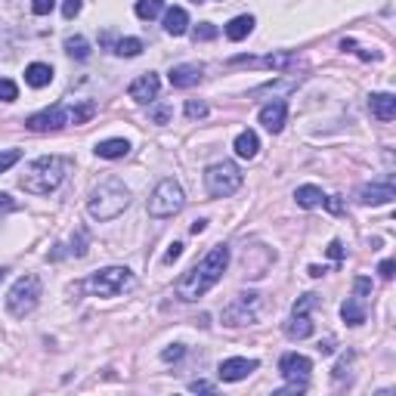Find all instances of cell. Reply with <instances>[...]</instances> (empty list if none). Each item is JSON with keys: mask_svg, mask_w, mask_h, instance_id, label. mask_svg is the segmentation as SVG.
<instances>
[{"mask_svg": "<svg viewBox=\"0 0 396 396\" xmlns=\"http://www.w3.org/2000/svg\"><path fill=\"white\" fill-rule=\"evenodd\" d=\"M136 19H143V22H152L155 16H161L164 12V0H136Z\"/></svg>", "mask_w": 396, "mask_h": 396, "instance_id": "26", "label": "cell"}, {"mask_svg": "<svg viewBox=\"0 0 396 396\" xmlns=\"http://www.w3.org/2000/svg\"><path fill=\"white\" fill-rule=\"evenodd\" d=\"M158 90H161V81H158V75H155V71H146V75H140L134 84H130L127 93H130V99H134V102L149 105V102H155Z\"/></svg>", "mask_w": 396, "mask_h": 396, "instance_id": "14", "label": "cell"}, {"mask_svg": "<svg viewBox=\"0 0 396 396\" xmlns=\"http://www.w3.org/2000/svg\"><path fill=\"white\" fill-rule=\"evenodd\" d=\"M257 316H260V294L242 291L226 309H223V325H229V328L251 325V322H257Z\"/></svg>", "mask_w": 396, "mask_h": 396, "instance_id": "8", "label": "cell"}, {"mask_svg": "<svg viewBox=\"0 0 396 396\" xmlns=\"http://www.w3.org/2000/svg\"><path fill=\"white\" fill-rule=\"evenodd\" d=\"M22 158V152L19 149H6V152H0V174H6V170L12 168V164Z\"/></svg>", "mask_w": 396, "mask_h": 396, "instance_id": "33", "label": "cell"}, {"mask_svg": "<svg viewBox=\"0 0 396 396\" xmlns=\"http://www.w3.org/2000/svg\"><path fill=\"white\" fill-rule=\"evenodd\" d=\"M127 152H130V143L124 140V136H111V140L96 143V155L105 158V161H118V158H124Z\"/></svg>", "mask_w": 396, "mask_h": 396, "instance_id": "19", "label": "cell"}, {"mask_svg": "<svg viewBox=\"0 0 396 396\" xmlns=\"http://www.w3.org/2000/svg\"><path fill=\"white\" fill-rule=\"evenodd\" d=\"M53 6H56V0H31V12L35 16H50Z\"/></svg>", "mask_w": 396, "mask_h": 396, "instance_id": "36", "label": "cell"}, {"mask_svg": "<svg viewBox=\"0 0 396 396\" xmlns=\"http://www.w3.org/2000/svg\"><path fill=\"white\" fill-rule=\"evenodd\" d=\"M294 62H297V59L291 56V53H269V56H263V59H254V56H235V59H229V65H248V69H273V71H285V69H291Z\"/></svg>", "mask_w": 396, "mask_h": 396, "instance_id": "11", "label": "cell"}, {"mask_svg": "<svg viewBox=\"0 0 396 396\" xmlns=\"http://www.w3.org/2000/svg\"><path fill=\"white\" fill-rule=\"evenodd\" d=\"M50 81H53V69H50V65H44V62H31L28 69H25V84H28V87L41 90V87H47Z\"/></svg>", "mask_w": 396, "mask_h": 396, "instance_id": "20", "label": "cell"}, {"mask_svg": "<svg viewBox=\"0 0 396 396\" xmlns=\"http://www.w3.org/2000/svg\"><path fill=\"white\" fill-rule=\"evenodd\" d=\"M204 115H208V105L198 102V99H189L186 102V118H192L195 121V118H204Z\"/></svg>", "mask_w": 396, "mask_h": 396, "instance_id": "34", "label": "cell"}, {"mask_svg": "<svg viewBox=\"0 0 396 396\" xmlns=\"http://www.w3.org/2000/svg\"><path fill=\"white\" fill-rule=\"evenodd\" d=\"M285 118H288L285 99H273V102H267L260 109V124L269 130V134H279V130L285 127Z\"/></svg>", "mask_w": 396, "mask_h": 396, "instance_id": "15", "label": "cell"}, {"mask_svg": "<svg viewBox=\"0 0 396 396\" xmlns=\"http://www.w3.org/2000/svg\"><path fill=\"white\" fill-rule=\"evenodd\" d=\"M78 12H81V0H65L62 3V16L65 19H75Z\"/></svg>", "mask_w": 396, "mask_h": 396, "instance_id": "40", "label": "cell"}, {"mask_svg": "<svg viewBox=\"0 0 396 396\" xmlns=\"http://www.w3.org/2000/svg\"><path fill=\"white\" fill-rule=\"evenodd\" d=\"M152 121H155V124H168L170 121V109H168V105H155V109H152Z\"/></svg>", "mask_w": 396, "mask_h": 396, "instance_id": "38", "label": "cell"}, {"mask_svg": "<svg viewBox=\"0 0 396 396\" xmlns=\"http://www.w3.org/2000/svg\"><path fill=\"white\" fill-rule=\"evenodd\" d=\"M192 3H201V0H192Z\"/></svg>", "mask_w": 396, "mask_h": 396, "instance_id": "50", "label": "cell"}, {"mask_svg": "<svg viewBox=\"0 0 396 396\" xmlns=\"http://www.w3.org/2000/svg\"><path fill=\"white\" fill-rule=\"evenodd\" d=\"M393 198H396L393 180H384V183H366V186L356 189V201H359V204H372V208H378V204H390Z\"/></svg>", "mask_w": 396, "mask_h": 396, "instance_id": "10", "label": "cell"}, {"mask_svg": "<svg viewBox=\"0 0 396 396\" xmlns=\"http://www.w3.org/2000/svg\"><path fill=\"white\" fill-rule=\"evenodd\" d=\"M183 204H186V195H183V186L177 180H161L155 186V192L149 198V214L155 217V220H164V217H174L183 210Z\"/></svg>", "mask_w": 396, "mask_h": 396, "instance_id": "7", "label": "cell"}, {"mask_svg": "<svg viewBox=\"0 0 396 396\" xmlns=\"http://www.w3.org/2000/svg\"><path fill=\"white\" fill-rule=\"evenodd\" d=\"M65 53H69L71 59H90V44L84 41L81 35H75V37L65 41Z\"/></svg>", "mask_w": 396, "mask_h": 396, "instance_id": "27", "label": "cell"}, {"mask_svg": "<svg viewBox=\"0 0 396 396\" xmlns=\"http://www.w3.org/2000/svg\"><path fill=\"white\" fill-rule=\"evenodd\" d=\"M37 303H41V279H37V276H22V279L10 288V294H6V309H10V316H16V319H25Z\"/></svg>", "mask_w": 396, "mask_h": 396, "instance_id": "6", "label": "cell"}, {"mask_svg": "<svg viewBox=\"0 0 396 396\" xmlns=\"http://www.w3.org/2000/svg\"><path fill=\"white\" fill-rule=\"evenodd\" d=\"M115 53H118V56L134 59V56H140V53H143V41H140V37H121V41L115 44Z\"/></svg>", "mask_w": 396, "mask_h": 396, "instance_id": "28", "label": "cell"}, {"mask_svg": "<svg viewBox=\"0 0 396 396\" xmlns=\"http://www.w3.org/2000/svg\"><path fill=\"white\" fill-rule=\"evenodd\" d=\"M294 198H297V204H300V208H319L322 204V189L319 186H297V192H294Z\"/></svg>", "mask_w": 396, "mask_h": 396, "instance_id": "25", "label": "cell"}, {"mask_svg": "<svg viewBox=\"0 0 396 396\" xmlns=\"http://www.w3.org/2000/svg\"><path fill=\"white\" fill-rule=\"evenodd\" d=\"M164 31L174 35V37L186 35L189 31V12L183 10V6H170V10L164 12Z\"/></svg>", "mask_w": 396, "mask_h": 396, "instance_id": "18", "label": "cell"}, {"mask_svg": "<svg viewBox=\"0 0 396 396\" xmlns=\"http://www.w3.org/2000/svg\"><path fill=\"white\" fill-rule=\"evenodd\" d=\"M130 208V189L124 186L121 180H105V183H99V186L90 192L87 198V210H90V217L99 223H105V220H115V217H121L124 210Z\"/></svg>", "mask_w": 396, "mask_h": 396, "instance_id": "3", "label": "cell"}, {"mask_svg": "<svg viewBox=\"0 0 396 396\" xmlns=\"http://www.w3.org/2000/svg\"><path fill=\"white\" fill-rule=\"evenodd\" d=\"M328 269L325 267H309V276H313V279H319V276H325Z\"/></svg>", "mask_w": 396, "mask_h": 396, "instance_id": "48", "label": "cell"}, {"mask_svg": "<svg viewBox=\"0 0 396 396\" xmlns=\"http://www.w3.org/2000/svg\"><path fill=\"white\" fill-rule=\"evenodd\" d=\"M322 204H325L328 214H344V198H341V195H328V198H322Z\"/></svg>", "mask_w": 396, "mask_h": 396, "instance_id": "35", "label": "cell"}, {"mask_svg": "<svg viewBox=\"0 0 396 396\" xmlns=\"http://www.w3.org/2000/svg\"><path fill=\"white\" fill-rule=\"evenodd\" d=\"M93 115H96V105L84 102V105H78V109H69V124H84V121H90Z\"/></svg>", "mask_w": 396, "mask_h": 396, "instance_id": "30", "label": "cell"}, {"mask_svg": "<svg viewBox=\"0 0 396 396\" xmlns=\"http://www.w3.org/2000/svg\"><path fill=\"white\" fill-rule=\"evenodd\" d=\"M189 390H192V393H214L217 387L210 384V381H192V384H189Z\"/></svg>", "mask_w": 396, "mask_h": 396, "instance_id": "41", "label": "cell"}, {"mask_svg": "<svg viewBox=\"0 0 396 396\" xmlns=\"http://www.w3.org/2000/svg\"><path fill=\"white\" fill-rule=\"evenodd\" d=\"M229 267V248L226 245H214L195 267H189L186 273L177 279V297L180 300H198L223 279Z\"/></svg>", "mask_w": 396, "mask_h": 396, "instance_id": "1", "label": "cell"}, {"mask_svg": "<svg viewBox=\"0 0 396 396\" xmlns=\"http://www.w3.org/2000/svg\"><path fill=\"white\" fill-rule=\"evenodd\" d=\"M65 174H69V158L62 155H44L25 168V174L19 177V186L28 195H50L62 186Z\"/></svg>", "mask_w": 396, "mask_h": 396, "instance_id": "2", "label": "cell"}, {"mask_svg": "<svg viewBox=\"0 0 396 396\" xmlns=\"http://www.w3.org/2000/svg\"><path fill=\"white\" fill-rule=\"evenodd\" d=\"M242 170L235 161H217L204 170V189H208L210 198H229L233 192L242 189Z\"/></svg>", "mask_w": 396, "mask_h": 396, "instance_id": "5", "label": "cell"}, {"mask_svg": "<svg viewBox=\"0 0 396 396\" xmlns=\"http://www.w3.org/2000/svg\"><path fill=\"white\" fill-rule=\"evenodd\" d=\"M217 35H220V31H217V25H210V22H201V25H195L192 28L195 41H214Z\"/></svg>", "mask_w": 396, "mask_h": 396, "instance_id": "32", "label": "cell"}, {"mask_svg": "<svg viewBox=\"0 0 396 396\" xmlns=\"http://www.w3.org/2000/svg\"><path fill=\"white\" fill-rule=\"evenodd\" d=\"M257 149H260V140H257L254 130H242V134L235 136V155L239 158H254Z\"/></svg>", "mask_w": 396, "mask_h": 396, "instance_id": "24", "label": "cell"}, {"mask_svg": "<svg viewBox=\"0 0 396 396\" xmlns=\"http://www.w3.org/2000/svg\"><path fill=\"white\" fill-rule=\"evenodd\" d=\"M183 353H186V347L183 344H170L168 350H161V359L164 362H177V359H183Z\"/></svg>", "mask_w": 396, "mask_h": 396, "instance_id": "37", "label": "cell"}, {"mask_svg": "<svg viewBox=\"0 0 396 396\" xmlns=\"http://www.w3.org/2000/svg\"><path fill=\"white\" fill-rule=\"evenodd\" d=\"M328 257H332V260H344V245H341L338 239L328 242Z\"/></svg>", "mask_w": 396, "mask_h": 396, "instance_id": "42", "label": "cell"}, {"mask_svg": "<svg viewBox=\"0 0 396 396\" xmlns=\"http://www.w3.org/2000/svg\"><path fill=\"white\" fill-rule=\"evenodd\" d=\"M316 307H319V294H303L294 300L291 316H309V309H316Z\"/></svg>", "mask_w": 396, "mask_h": 396, "instance_id": "29", "label": "cell"}, {"mask_svg": "<svg viewBox=\"0 0 396 396\" xmlns=\"http://www.w3.org/2000/svg\"><path fill=\"white\" fill-rule=\"evenodd\" d=\"M368 109L378 121H393L396 118V96L393 93H372L368 96Z\"/></svg>", "mask_w": 396, "mask_h": 396, "instance_id": "17", "label": "cell"}, {"mask_svg": "<svg viewBox=\"0 0 396 396\" xmlns=\"http://www.w3.org/2000/svg\"><path fill=\"white\" fill-rule=\"evenodd\" d=\"M319 353H334V338H325V341H322V344H319Z\"/></svg>", "mask_w": 396, "mask_h": 396, "instance_id": "47", "label": "cell"}, {"mask_svg": "<svg viewBox=\"0 0 396 396\" xmlns=\"http://www.w3.org/2000/svg\"><path fill=\"white\" fill-rule=\"evenodd\" d=\"M204 229H208V220H195L192 226H189V233H192V235H201Z\"/></svg>", "mask_w": 396, "mask_h": 396, "instance_id": "46", "label": "cell"}, {"mask_svg": "<svg viewBox=\"0 0 396 396\" xmlns=\"http://www.w3.org/2000/svg\"><path fill=\"white\" fill-rule=\"evenodd\" d=\"M69 124V109L65 105H53V109H44L37 115H31L25 121V127L35 130V134H47V130H62Z\"/></svg>", "mask_w": 396, "mask_h": 396, "instance_id": "9", "label": "cell"}, {"mask_svg": "<svg viewBox=\"0 0 396 396\" xmlns=\"http://www.w3.org/2000/svg\"><path fill=\"white\" fill-rule=\"evenodd\" d=\"M16 208H19V204L12 201L10 195H6V192H0V214H3V210H16Z\"/></svg>", "mask_w": 396, "mask_h": 396, "instance_id": "45", "label": "cell"}, {"mask_svg": "<svg viewBox=\"0 0 396 396\" xmlns=\"http://www.w3.org/2000/svg\"><path fill=\"white\" fill-rule=\"evenodd\" d=\"M393 260H384V263H381V267H378V273H381V279H387V282H390L393 279Z\"/></svg>", "mask_w": 396, "mask_h": 396, "instance_id": "44", "label": "cell"}, {"mask_svg": "<svg viewBox=\"0 0 396 396\" xmlns=\"http://www.w3.org/2000/svg\"><path fill=\"white\" fill-rule=\"evenodd\" d=\"M180 254H183V245H180V242H174V245L168 248V254H164V263H174V260H180Z\"/></svg>", "mask_w": 396, "mask_h": 396, "instance_id": "43", "label": "cell"}, {"mask_svg": "<svg viewBox=\"0 0 396 396\" xmlns=\"http://www.w3.org/2000/svg\"><path fill=\"white\" fill-rule=\"evenodd\" d=\"M6 273H10V269H0V282H3V279H6Z\"/></svg>", "mask_w": 396, "mask_h": 396, "instance_id": "49", "label": "cell"}, {"mask_svg": "<svg viewBox=\"0 0 396 396\" xmlns=\"http://www.w3.org/2000/svg\"><path fill=\"white\" fill-rule=\"evenodd\" d=\"M71 254L75 257L87 254V233H78V242H71Z\"/></svg>", "mask_w": 396, "mask_h": 396, "instance_id": "39", "label": "cell"}, {"mask_svg": "<svg viewBox=\"0 0 396 396\" xmlns=\"http://www.w3.org/2000/svg\"><path fill=\"white\" fill-rule=\"evenodd\" d=\"M341 316H344L347 325H362L366 322V303H362V297H347L344 307H341Z\"/></svg>", "mask_w": 396, "mask_h": 396, "instance_id": "21", "label": "cell"}, {"mask_svg": "<svg viewBox=\"0 0 396 396\" xmlns=\"http://www.w3.org/2000/svg\"><path fill=\"white\" fill-rule=\"evenodd\" d=\"M170 87H180V90H186V87H195L198 81H201V65H192V62H183V65H174L170 69Z\"/></svg>", "mask_w": 396, "mask_h": 396, "instance_id": "16", "label": "cell"}, {"mask_svg": "<svg viewBox=\"0 0 396 396\" xmlns=\"http://www.w3.org/2000/svg\"><path fill=\"white\" fill-rule=\"evenodd\" d=\"M257 366H260L257 359H245V356H233V359H223V362H220L217 375H220V381H226V384H235V381H245L251 372H257Z\"/></svg>", "mask_w": 396, "mask_h": 396, "instance_id": "12", "label": "cell"}, {"mask_svg": "<svg viewBox=\"0 0 396 396\" xmlns=\"http://www.w3.org/2000/svg\"><path fill=\"white\" fill-rule=\"evenodd\" d=\"M19 99V87L10 78H0V102H16Z\"/></svg>", "mask_w": 396, "mask_h": 396, "instance_id": "31", "label": "cell"}, {"mask_svg": "<svg viewBox=\"0 0 396 396\" xmlns=\"http://www.w3.org/2000/svg\"><path fill=\"white\" fill-rule=\"evenodd\" d=\"M285 334L291 341H303L313 334V322H309V316H291V319L285 322Z\"/></svg>", "mask_w": 396, "mask_h": 396, "instance_id": "23", "label": "cell"}, {"mask_svg": "<svg viewBox=\"0 0 396 396\" xmlns=\"http://www.w3.org/2000/svg\"><path fill=\"white\" fill-rule=\"evenodd\" d=\"M75 288H87L93 297H115V294L127 291V288H134V273L127 267H105Z\"/></svg>", "mask_w": 396, "mask_h": 396, "instance_id": "4", "label": "cell"}, {"mask_svg": "<svg viewBox=\"0 0 396 396\" xmlns=\"http://www.w3.org/2000/svg\"><path fill=\"white\" fill-rule=\"evenodd\" d=\"M279 372L285 381H309V372H313V362L309 356H300V353H285L279 359Z\"/></svg>", "mask_w": 396, "mask_h": 396, "instance_id": "13", "label": "cell"}, {"mask_svg": "<svg viewBox=\"0 0 396 396\" xmlns=\"http://www.w3.org/2000/svg\"><path fill=\"white\" fill-rule=\"evenodd\" d=\"M251 31H254V16H235L233 22L226 25V37L229 41H235V44L245 41Z\"/></svg>", "mask_w": 396, "mask_h": 396, "instance_id": "22", "label": "cell"}]
</instances>
